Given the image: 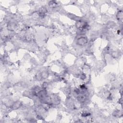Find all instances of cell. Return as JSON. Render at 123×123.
I'll list each match as a JSON object with an SVG mask.
<instances>
[{"mask_svg": "<svg viewBox=\"0 0 123 123\" xmlns=\"http://www.w3.org/2000/svg\"><path fill=\"white\" fill-rule=\"evenodd\" d=\"M87 42V39L85 37H81L77 40V43L79 45H84Z\"/></svg>", "mask_w": 123, "mask_h": 123, "instance_id": "cell-1", "label": "cell"}]
</instances>
